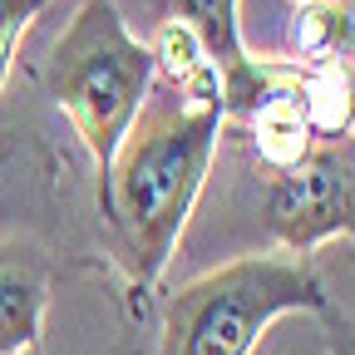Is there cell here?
Segmentation results:
<instances>
[{"instance_id": "cell-1", "label": "cell", "mask_w": 355, "mask_h": 355, "mask_svg": "<svg viewBox=\"0 0 355 355\" xmlns=\"http://www.w3.org/2000/svg\"><path fill=\"white\" fill-rule=\"evenodd\" d=\"M222 128H227L222 74L207 84H173L153 74L128 133L99 168L104 247L133 301H148L158 291L202 198Z\"/></svg>"}, {"instance_id": "cell-2", "label": "cell", "mask_w": 355, "mask_h": 355, "mask_svg": "<svg viewBox=\"0 0 355 355\" xmlns=\"http://www.w3.org/2000/svg\"><path fill=\"white\" fill-rule=\"evenodd\" d=\"M311 257L261 252L178 286L158 321V355H252L282 316H326Z\"/></svg>"}, {"instance_id": "cell-3", "label": "cell", "mask_w": 355, "mask_h": 355, "mask_svg": "<svg viewBox=\"0 0 355 355\" xmlns=\"http://www.w3.org/2000/svg\"><path fill=\"white\" fill-rule=\"evenodd\" d=\"M40 79L74 123L94 168H104L153 84V55L144 40L128 35L114 0H79Z\"/></svg>"}, {"instance_id": "cell-4", "label": "cell", "mask_w": 355, "mask_h": 355, "mask_svg": "<svg viewBox=\"0 0 355 355\" xmlns=\"http://www.w3.org/2000/svg\"><path fill=\"white\" fill-rule=\"evenodd\" d=\"M261 217L277 247L296 257H311L331 237L355 242V139L350 133H326L311 144L301 163L266 178Z\"/></svg>"}, {"instance_id": "cell-5", "label": "cell", "mask_w": 355, "mask_h": 355, "mask_svg": "<svg viewBox=\"0 0 355 355\" xmlns=\"http://www.w3.org/2000/svg\"><path fill=\"white\" fill-rule=\"evenodd\" d=\"M55 261L25 237H0V355H44Z\"/></svg>"}, {"instance_id": "cell-6", "label": "cell", "mask_w": 355, "mask_h": 355, "mask_svg": "<svg viewBox=\"0 0 355 355\" xmlns=\"http://www.w3.org/2000/svg\"><path fill=\"white\" fill-rule=\"evenodd\" d=\"M168 10L178 25H188L198 35V44L207 50V60L217 64L222 79H232L252 64L247 44H242V15L237 0H168Z\"/></svg>"}, {"instance_id": "cell-7", "label": "cell", "mask_w": 355, "mask_h": 355, "mask_svg": "<svg viewBox=\"0 0 355 355\" xmlns=\"http://www.w3.org/2000/svg\"><path fill=\"white\" fill-rule=\"evenodd\" d=\"M296 50L306 64H345L355 50V10L345 0H306L296 20Z\"/></svg>"}, {"instance_id": "cell-8", "label": "cell", "mask_w": 355, "mask_h": 355, "mask_svg": "<svg viewBox=\"0 0 355 355\" xmlns=\"http://www.w3.org/2000/svg\"><path fill=\"white\" fill-rule=\"evenodd\" d=\"M50 6V0H0V94L10 84V69H15V50L30 30V20Z\"/></svg>"}, {"instance_id": "cell-9", "label": "cell", "mask_w": 355, "mask_h": 355, "mask_svg": "<svg viewBox=\"0 0 355 355\" xmlns=\"http://www.w3.org/2000/svg\"><path fill=\"white\" fill-rule=\"evenodd\" d=\"M326 355H355V321L340 311H326Z\"/></svg>"}, {"instance_id": "cell-10", "label": "cell", "mask_w": 355, "mask_h": 355, "mask_svg": "<svg viewBox=\"0 0 355 355\" xmlns=\"http://www.w3.org/2000/svg\"><path fill=\"white\" fill-rule=\"evenodd\" d=\"M345 133L355 139V89H350V104H345Z\"/></svg>"}, {"instance_id": "cell-11", "label": "cell", "mask_w": 355, "mask_h": 355, "mask_svg": "<svg viewBox=\"0 0 355 355\" xmlns=\"http://www.w3.org/2000/svg\"><path fill=\"white\" fill-rule=\"evenodd\" d=\"M345 6H350V10H355V0H345Z\"/></svg>"}, {"instance_id": "cell-12", "label": "cell", "mask_w": 355, "mask_h": 355, "mask_svg": "<svg viewBox=\"0 0 355 355\" xmlns=\"http://www.w3.org/2000/svg\"><path fill=\"white\" fill-rule=\"evenodd\" d=\"M301 6H306V0H301Z\"/></svg>"}]
</instances>
